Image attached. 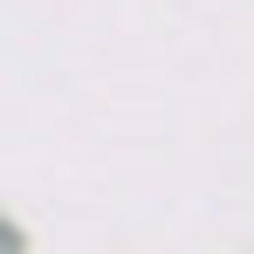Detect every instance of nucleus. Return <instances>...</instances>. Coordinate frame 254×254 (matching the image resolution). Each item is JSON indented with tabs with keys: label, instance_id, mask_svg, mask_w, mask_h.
<instances>
[]
</instances>
